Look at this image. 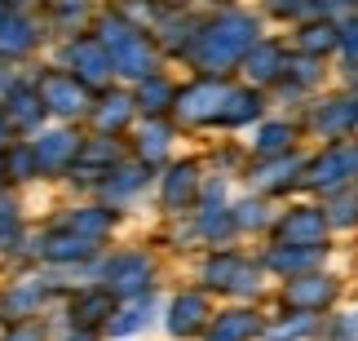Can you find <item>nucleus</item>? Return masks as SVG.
Here are the masks:
<instances>
[{
    "mask_svg": "<svg viewBox=\"0 0 358 341\" xmlns=\"http://www.w3.org/2000/svg\"><path fill=\"white\" fill-rule=\"evenodd\" d=\"M287 138H292V129H287V125H274V129H266V133H261V151H283V146H287Z\"/></svg>",
    "mask_w": 358,
    "mask_h": 341,
    "instance_id": "nucleus-9",
    "label": "nucleus"
},
{
    "mask_svg": "<svg viewBox=\"0 0 358 341\" xmlns=\"http://www.w3.org/2000/svg\"><path fill=\"white\" fill-rule=\"evenodd\" d=\"M190 190H195V169L182 165V169L173 173V182H169V204H186Z\"/></svg>",
    "mask_w": 358,
    "mask_h": 341,
    "instance_id": "nucleus-8",
    "label": "nucleus"
},
{
    "mask_svg": "<svg viewBox=\"0 0 358 341\" xmlns=\"http://www.w3.org/2000/svg\"><path fill=\"white\" fill-rule=\"evenodd\" d=\"M252 333H257V319H252V315H226V319L213 328L208 341H248Z\"/></svg>",
    "mask_w": 358,
    "mask_h": 341,
    "instance_id": "nucleus-4",
    "label": "nucleus"
},
{
    "mask_svg": "<svg viewBox=\"0 0 358 341\" xmlns=\"http://www.w3.org/2000/svg\"><path fill=\"white\" fill-rule=\"evenodd\" d=\"M213 102H226V89L208 80V85H199L195 93H186V106H182V111L190 120H199V116H213Z\"/></svg>",
    "mask_w": 358,
    "mask_h": 341,
    "instance_id": "nucleus-2",
    "label": "nucleus"
},
{
    "mask_svg": "<svg viewBox=\"0 0 358 341\" xmlns=\"http://www.w3.org/2000/svg\"><path fill=\"white\" fill-rule=\"evenodd\" d=\"M146 284V262L142 257H129V262H124V275L115 270V288H124V293H137Z\"/></svg>",
    "mask_w": 358,
    "mask_h": 341,
    "instance_id": "nucleus-7",
    "label": "nucleus"
},
{
    "mask_svg": "<svg viewBox=\"0 0 358 341\" xmlns=\"http://www.w3.org/2000/svg\"><path fill=\"white\" fill-rule=\"evenodd\" d=\"M45 98L53 102V111H62V116H71L85 106V93H80L76 85H66V80H53V85L45 89Z\"/></svg>",
    "mask_w": 358,
    "mask_h": 341,
    "instance_id": "nucleus-5",
    "label": "nucleus"
},
{
    "mask_svg": "<svg viewBox=\"0 0 358 341\" xmlns=\"http://www.w3.org/2000/svg\"><path fill=\"white\" fill-rule=\"evenodd\" d=\"M203 315H208V306H203V297H177V306H173V333H195Z\"/></svg>",
    "mask_w": 358,
    "mask_h": 341,
    "instance_id": "nucleus-1",
    "label": "nucleus"
},
{
    "mask_svg": "<svg viewBox=\"0 0 358 341\" xmlns=\"http://www.w3.org/2000/svg\"><path fill=\"white\" fill-rule=\"evenodd\" d=\"M252 116H257V102H252V98H235V111H230V120L239 125V120H252Z\"/></svg>",
    "mask_w": 358,
    "mask_h": 341,
    "instance_id": "nucleus-10",
    "label": "nucleus"
},
{
    "mask_svg": "<svg viewBox=\"0 0 358 341\" xmlns=\"http://www.w3.org/2000/svg\"><path fill=\"white\" fill-rule=\"evenodd\" d=\"M283 235L287 239H319L323 235V217L314 213V209H301V213H292L283 222Z\"/></svg>",
    "mask_w": 358,
    "mask_h": 341,
    "instance_id": "nucleus-3",
    "label": "nucleus"
},
{
    "mask_svg": "<svg viewBox=\"0 0 358 341\" xmlns=\"http://www.w3.org/2000/svg\"><path fill=\"white\" fill-rule=\"evenodd\" d=\"M292 302H301V306H323V302H332V284H327V279H296L292 284Z\"/></svg>",
    "mask_w": 358,
    "mask_h": 341,
    "instance_id": "nucleus-6",
    "label": "nucleus"
}]
</instances>
